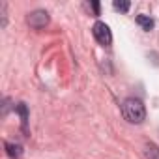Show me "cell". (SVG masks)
Here are the masks:
<instances>
[{"label": "cell", "instance_id": "4", "mask_svg": "<svg viewBox=\"0 0 159 159\" xmlns=\"http://www.w3.org/2000/svg\"><path fill=\"white\" fill-rule=\"evenodd\" d=\"M137 25H139L142 30L150 32V30L153 28V19L148 17V15H137Z\"/></svg>", "mask_w": 159, "mask_h": 159}, {"label": "cell", "instance_id": "6", "mask_svg": "<svg viewBox=\"0 0 159 159\" xmlns=\"http://www.w3.org/2000/svg\"><path fill=\"white\" fill-rule=\"evenodd\" d=\"M144 157L146 159H159V148L155 144H146L144 146Z\"/></svg>", "mask_w": 159, "mask_h": 159}, {"label": "cell", "instance_id": "5", "mask_svg": "<svg viewBox=\"0 0 159 159\" xmlns=\"http://www.w3.org/2000/svg\"><path fill=\"white\" fill-rule=\"evenodd\" d=\"M15 111H17V114L21 116V124H23V129L26 131V125H28V109H26V105H25V103H19V105L15 107Z\"/></svg>", "mask_w": 159, "mask_h": 159}, {"label": "cell", "instance_id": "8", "mask_svg": "<svg viewBox=\"0 0 159 159\" xmlns=\"http://www.w3.org/2000/svg\"><path fill=\"white\" fill-rule=\"evenodd\" d=\"M112 6H114V10H116V11H122V13H125V11L129 10V6H131V4H129V2H118V0H116V2H114Z\"/></svg>", "mask_w": 159, "mask_h": 159}, {"label": "cell", "instance_id": "9", "mask_svg": "<svg viewBox=\"0 0 159 159\" xmlns=\"http://www.w3.org/2000/svg\"><path fill=\"white\" fill-rule=\"evenodd\" d=\"M90 6H92V10H94V13H96V15H99V4H98V2H92Z\"/></svg>", "mask_w": 159, "mask_h": 159}, {"label": "cell", "instance_id": "1", "mask_svg": "<svg viewBox=\"0 0 159 159\" xmlns=\"http://www.w3.org/2000/svg\"><path fill=\"white\" fill-rule=\"evenodd\" d=\"M122 114L129 124H142L146 120V107L137 98H127L122 103Z\"/></svg>", "mask_w": 159, "mask_h": 159}, {"label": "cell", "instance_id": "3", "mask_svg": "<svg viewBox=\"0 0 159 159\" xmlns=\"http://www.w3.org/2000/svg\"><path fill=\"white\" fill-rule=\"evenodd\" d=\"M26 23L34 28V30H41L49 25V13L45 10H34L32 13H28Z\"/></svg>", "mask_w": 159, "mask_h": 159}, {"label": "cell", "instance_id": "2", "mask_svg": "<svg viewBox=\"0 0 159 159\" xmlns=\"http://www.w3.org/2000/svg\"><path fill=\"white\" fill-rule=\"evenodd\" d=\"M92 34H94L96 41H98L99 45H103V47H107V45H111V43H112V34H111V28H109L105 23H101V21H98V23L94 25Z\"/></svg>", "mask_w": 159, "mask_h": 159}, {"label": "cell", "instance_id": "7", "mask_svg": "<svg viewBox=\"0 0 159 159\" xmlns=\"http://www.w3.org/2000/svg\"><path fill=\"white\" fill-rule=\"evenodd\" d=\"M6 150H8V155L10 157H19L23 152H21V146L19 144H13V142H6Z\"/></svg>", "mask_w": 159, "mask_h": 159}]
</instances>
